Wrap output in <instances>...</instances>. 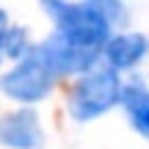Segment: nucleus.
I'll use <instances>...</instances> for the list:
<instances>
[{
	"mask_svg": "<svg viewBox=\"0 0 149 149\" xmlns=\"http://www.w3.org/2000/svg\"><path fill=\"white\" fill-rule=\"evenodd\" d=\"M42 6L55 19L58 33L66 36L69 42L83 44V47H100L108 39V19L97 8L72 6V3H61V0H42Z\"/></svg>",
	"mask_w": 149,
	"mask_h": 149,
	"instance_id": "1",
	"label": "nucleus"
},
{
	"mask_svg": "<svg viewBox=\"0 0 149 149\" xmlns=\"http://www.w3.org/2000/svg\"><path fill=\"white\" fill-rule=\"evenodd\" d=\"M55 74H58V72L53 69V64L47 61V55H44L42 47H39V50H33V53H28L8 74H3L0 88H3L11 100L39 102L50 91Z\"/></svg>",
	"mask_w": 149,
	"mask_h": 149,
	"instance_id": "2",
	"label": "nucleus"
},
{
	"mask_svg": "<svg viewBox=\"0 0 149 149\" xmlns=\"http://www.w3.org/2000/svg\"><path fill=\"white\" fill-rule=\"evenodd\" d=\"M119 77L113 72L102 69L94 72L88 77H83L77 86H74L72 97H69V111L74 119L86 122V119H94L100 113H105L113 102L119 100Z\"/></svg>",
	"mask_w": 149,
	"mask_h": 149,
	"instance_id": "3",
	"label": "nucleus"
},
{
	"mask_svg": "<svg viewBox=\"0 0 149 149\" xmlns=\"http://www.w3.org/2000/svg\"><path fill=\"white\" fill-rule=\"evenodd\" d=\"M42 53L47 55V61L53 64L55 72H80L86 66H91V61H94V47L74 44L61 33L42 44Z\"/></svg>",
	"mask_w": 149,
	"mask_h": 149,
	"instance_id": "4",
	"label": "nucleus"
},
{
	"mask_svg": "<svg viewBox=\"0 0 149 149\" xmlns=\"http://www.w3.org/2000/svg\"><path fill=\"white\" fill-rule=\"evenodd\" d=\"M0 141L11 149H31L42 141V130L31 111H19L0 119Z\"/></svg>",
	"mask_w": 149,
	"mask_h": 149,
	"instance_id": "5",
	"label": "nucleus"
},
{
	"mask_svg": "<svg viewBox=\"0 0 149 149\" xmlns=\"http://www.w3.org/2000/svg\"><path fill=\"white\" fill-rule=\"evenodd\" d=\"M144 50H146L144 36H138V33H127V36H116L113 42H108L105 55H108V61H111V66H116V69H127V66H133V64L141 61Z\"/></svg>",
	"mask_w": 149,
	"mask_h": 149,
	"instance_id": "6",
	"label": "nucleus"
},
{
	"mask_svg": "<svg viewBox=\"0 0 149 149\" xmlns=\"http://www.w3.org/2000/svg\"><path fill=\"white\" fill-rule=\"evenodd\" d=\"M124 105L130 111V119H133V127L138 130L141 135L149 138V94L144 88H127L124 94Z\"/></svg>",
	"mask_w": 149,
	"mask_h": 149,
	"instance_id": "7",
	"label": "nucleus"
},
{
	"mask_svg": "<svg viewBox=\"0 0 149 149\" xmlns=\"http://www.w3.org/2000/svg\"><path fill=\"white\" fill-rule=\"evenodd\" d=\"M6 36H8V19H6V14L0 11V55H3V50H6Z\"/></svg>",
	"mask_w": 149,
	"mask_h": 149,
	"instance_id": "8",
	"label": "nucleus"
}]
</instances>
